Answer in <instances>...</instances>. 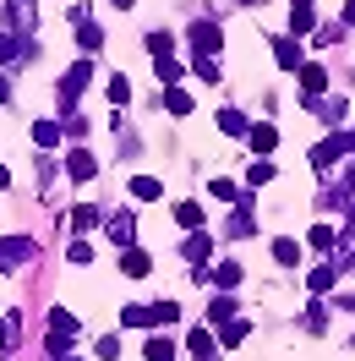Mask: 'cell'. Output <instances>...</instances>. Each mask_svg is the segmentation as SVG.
I'll list each match as a JSON object with an SVG mask.
<instances>
[{"instance_id": "1", "label": "cell", "mask_w": 355, "mask_h": 361, "mask_svg": "<svg viewBox=\"0 0 355 361\" xmlns=\"http://www.w3.org/2000/svg\"><path fill=\"white\" fill-rule=\"evenodd\" d=\"M224 44V27L219 23H192V49H197V61H213V49Z\"/></svg>"}, {"instance_id": "2", "label": "cell", "mask_w": 355, "mask_h": 361, "mask_svg": "<svg viewBox=\"0 0 355 361\" xmlns=\"http://www.w3.org/2000/svg\"><path fill=\"white\" fill-rule=\"evenodd\" d=\"M33 241H27V235H6V241H0V269H17V263H27V257H33Z\"/></svg>"}, {"instance_id": "3", "label": "cell", "mask_w": 355, "mask_h": 361, "mask_svg": "<svg viewBox=\"0 0 355 361\" xmlns=\"http://www.w3.org/2000/svg\"><path fill=\"white\" fill-rule=\"evenodd\" d=\"M317 93H328V71H323V66H311V61H306V66H301V99L311 104Z\"/></svg>"}, {"instance_id": "4", "label": "cell", "mask_w": 355, "mask_h": 361, "mask_svg": "<svg viewBox=\"0 0 355 361\" xmlns=\"http://www.w3.org/2000/svg\"><path fill=\"white\" fill-rule=\"evenodd\" d=\"M246 142H251V154H273V148H279V132H273V126H268V121H257V126H251V132H246Z\"/></svg>"}, {"instance_id": "5", "label": "cell", "mask_w": 355, "mask_h": 361, "mask_svg": "<svg viewBox=\"0 0 355 361\" xmlns=\"http://www.w3.org/2000/svg\"><path fill=\"white\" fill-rule=\"evenodd\" d=\"M93 170H99V159H93L88 148H71V154H66V176L71 180H88Z\"/></svg>"}, {"instance_id": "6", "label": "cell", "mask_w": 355, "mask_h": 361, "mask_svg": "<svg viewBox=\"0 0 355 361\" xmlns=\"http://www.w3.org/2000/svg\"><path fill=\"white\" fill-rule=\"evenodd\" d=\"M339 154H350V137H328L323 148H311V164H317V170H328Z\"/></svg>"}, {"instance_id": "7", "label": "cell", "mask_w": 355, "mask_h": 361, "mask_svg": "<svg viewBox=\"0 0 355 361\" xmlns=\"http://www.w3.org/2000/svg\"><path fill=\"white\" fill-rule=\"evenodd\" d=\"M120 269L132 274V279H142V274L154 269V257H148V252H142V247H126V252H120Z\"/></svg>"}, {"instance_id": "8", "label": "cell", "mask_w": 355, "mask_h": 361, "mask_svg": "<svg viewBox=\"0 0 355 361\" xmlns=\"http://www.w3.org/2000/svg\"><path fill=\"white\" fill-rule=\"evenodd\" d=\"M186 345H192V356H197V361H213V356H219V339L208 334V329H197V334H186Z\"/></svg>"}, {"instance_id": "9", "label": "cell", "mask_w": 355, "mask_h": 361, "mask_svg": "<svg viewBox=\"0 0 355 361\" xmlns=\"http://www.w3.org/2000/svg\"><path fill=\"white\" fill-rule=\"evenodd\" d=\"M17 55H27V39H23V33H11V27H6V33H0V66H11Z\"/></svg>"}, {"instance_id": "10", "label": "cell", "mask_w": 355, "mask_h": 361, "mask_svg": "<svg viewBox=\"0 0 355 361\" xmlns=\"http://www.w3.org/2000/svg\"><path fill=\"white\" fill-rule=\"evenodd\" d=\"M120 323H126V329H158V317H154V307H126V312H120Z\"/></svg>"}, {"instance_id": "11", "label": "cell", "mask_w": 355, "mask_h": 361, "mask_svg": "<svg viewBox=\"0 0 355 361\" xmlns=\"http://www.w3.org/2000/svg\"><path fill=\"white\" fill-rule=\"evenodd\" d=\"M273 55H279V66H289V71L306 66V61H301V49H295V39H273Z\"/></svg>"}, {"instance_id": "12", "label": "cell", "mask_w": 355, "mask_h": 361, "mask_svg": "<svg viewBox=\"0 0 355 361\" xmlns=\"http://www.w3.org/2000/svg\"><path fill=\"white\" fill-rule=\"evenodd\" d=\"M273 263H285V269H295V263H301V241H289V235H279V241H273Z\"/></svg>"}, {"instance_id": "13", "label": "cell", "mask_w": 355, "mask_h": 361, "mask_svg": "<svg viewBox=\"0 0 355 361\" xmlns=\"http://www.w3.org/2000/svg\"><path fill=\"white\" fill-rule=\"evenodd\" d=\"M49 329H55L61 339H77V317H71L66 307H49Z\"/></svg>"}, {"instance_id": "14", "label": "cell", "mask_w": 355, "mask_h": 361, "mask_svg": "<svg viewBox=\"0 0 355 361\" xmlns=\"http://www.w3.org/2000/svg\"><path fill=\"white\" fill-rule=\"evenodd\" d=\"M186 257H192V263H208V252H213V241H208V235H202V230H192V235H186Z\"/></svg>"}, {"instance_id": "15", "label": "cell", "mask_w": 355, "mask_h": 361, "mask_svg": "<svg viewBox=\"0 0 355 361\" xmlns=\"http://www.w3.org/2000/svg\"><path fill=\"white\" fill-rule=\"evenodd\" d=\"M208 192H213L219 203H241V186H235V180H224V176H213V180H208Z\"/></svg>"}, {"instance_id": "16", "label": "cell", "mask_w": 355, "mask_h": 361, "mask_svg": "<svg viewBox=\"0 0 355 361\" xmlns=\"http://www.w3.org/2000/svg\"><path fill=\"white\" fill-rule=\"evenodd\" d=\"M208 279H213V285H241V263H230V257H224V263H213Z\"/></svg>"}, {"instance_id": "17", "label": "cell", "mask_w": 355, "mask_h": 361, "mask_svg": "<svg viewBox=\"0 0 355 361\" xmlns=\"http://www.w3.org/2000/svg\"><path fill=\"white\" fill-rule=\"evenodd\" d=\"M33 142H39V148H55V142H61V121H39V126H33Z\"/></svg>"}, {"instance_id": "18", "label": "cell", "mask_w": 355, "mask_h": 361, "mask_svg": "<svg viewBox=\"0 0 355 361\" xmlns=\"http://www.w3.org/2000/svg\"><path fill=\"white\" fill-rule=\"evenodd\" d=\"M71 225H77V235L93 230V225H99V208H93V203H77V208H71Z\"/></svg>"}, {"instance_id": "19", "label": "cell", "mask_w": 355, "mask_h": 361, "mask_svg": "<svg viewBox=\"0 0 355 361\" xmlns=\"http://www.w3.org/2000/svg\"><path fill=\"white\" fill-rule=\"evenodd\" d=\"M158 192H164V186H158L154 176H132V197H142V203H154Z\"/></svg>"}, {"instance_id": "20", "label": "cell", "mask_w": 355, "mask_h": 361, "mask_svg": "<svg viewBox=\"0 0 355 361\" xmlns=\"http://www.w3.org/2000/svg\"><path fill=\"white\" fill-rule=\"evenodd\" d=\"M148 361H175V339H170V334L148 339Z\"/></svg>"}, {"instance_id": "21", "label": "cell", "mask_w": 355, "mask_h": 361, "mask_svg": "<svg viewBox=\"0 0 355 361\" xmlns=\"http://www.w3.org/2000/svg\"><path fill=\"white\" fill-rule=\"evenodd\" d=\"M164 110H170V115H192V93H186V88H170V93H164Z\"/></svg>"}, {"instance_id": "22", "label": "cell", "mask_w": 355, "mask_h": 361, "mask_svg": "<svg viewBox=\"0 0 355 361\" xmlns=\"http://www.w3.org/2000/svg\"><path fill=\"white\" fill-rule=\"evenodd\" d=\"M175 225H186V230H202V208H197V203H175Z\"/></svg>"}, {"instance_id": "23", "label": "cell", "mask_w": 355, "mask_h": 361, "mask_svg": "<svg viewBox=\"0 0 355 361\" xmlns=\"http://www.w3.org/2000/svg\"><path fill=\"white\" fill-rule=\"evenodd\" d=\"M219 126H224V132H230V137L251 132V126H246V115H241V110H219Z\"/></svg>"}, {"instance_id": "24", "label": "cell", "mask_w": 355, "mask_h": 361, "mask_svg": "<svg viewBox=\"0 0 355 361\" xmlns=\"http://www.w3.org/2000/svg\"><path fill=\"white\" fill-rule=\"evenodd\" d=\"M110 235L120 241V247H132V214H115V219H110Z\"/></svg>"}, {"instance_id": "25", "label": "cell", "mask_w": 355, "mask_h": 361, "mask_svg": "<svg viewBox=\"0 0 355 361\" xmlns=\"http://www.w3.org/2000/svg\"><path fill=\"white\" fill-rule=\"evenodd\" d=\"M148 49H154L158 61H164V55L175 49V33H164V27H158V33H148Z\"/></svg>"}, {"instance_id": "26", "label": "cell", "mask_w": 355, "mask_h": 361, "mask_svg": "<svg viewBox=\"0 0 355 361\" xmlns=\"http://www.w3.org/2000/svg\"><path fill=\"white\" fill-rule=\"evenodd\" d=\"M263 180H273V159H257V164L246 170V186H263Z\"/></svg>"}, {"instance_id": "27", "label": "cell", "mask_w": 355, "mask_h": 361, "mask_svg": "<svg viewBox=\"0 0 355 361\" xmlns=\"http://www.w3.org/2000/svg\"><path fill=\"white\" fill-rule=\"evenodd\" d=\"M333 274H339V269H317V274H311V279H306V290H311V295H328Z\"/></svg>"}, {"instance_id": "28", "label": "cell", "mask_w": 355, "mask_h": 361, "mask_svg": "<svg viewBox=\"0 0 355 361\" xmlns=\"http://www.w3.org/2000/svg\"><path fill=\"white\" fill-rule=\"evenodd\" d=\"M66 257H71V263H93V241H88V235H77Z\"/></svg>"}, {"instance_id": "29", "label": "cell", "mask_w": 355, "mask_h": 361, "mask_svg": "<svg viewBox=\"0 0 355 361\" xmlns=\"http://www.w3.org/2000/svg\"><path fill=\"white\" fill-rule=\"evenodd\" d=\"M230 312H235V295H213V307H208V317H213V323H224Z\"/></svg>"}, {"instance_id": "30", "label": "cell", "mask_w": 355, "mask_h": 361, "mask_svg": "<svg viewBox=\"0 0 355 361\" xmlns=\"http://www.w3.org/2000/svg\"><path fill=\"white\" fill-rule=\"evenodd\" d=\"M158 82H170V88H175V82H180V61H170V55H164V61H158Z\"/></svg>"}, {"instance_id": "31", "label": "cell", "mask_w": 355, "mask_h": 361, "mask_svg": "<svg viewBox=\"0 0 355 361\" xmlns=\"http://www.w3.org/2000/svg\"><path fill=\"white\" fill-rule=\"evenodd\" d=\"M241 339H246V323H224V334H219V345H224V350H235Z\"/></svg>"}, {"instance_id": "32", "label": "cell", "mask_w": 355, "mask_h": 361, "mask_svg": "<svg viewBox=\"0 0 355 361\" xmlns=\"http://www.w3.org/2000/svg\"><path fill=\"white\" fill-rule=\"evenodd\" d=\"M77 44H82V49H99V44H104V27H77Z\"/></svg>"}, {"instance_id": "33", "label": "cell", "mask_w": 355, "mask_h": 361, "mask_svg": "<svg viewBox=\"0 0 355 361\" xmlns=\"http://www.w3.org/2000/svg\"><path fill=\"white\" fill-rule=\"evenodd\" d=\"M289 33H311V6H295V17H289Z\"/></svg>"}, {"instance_id": "34", "label": "cell", "mask_w": 355, "mask_h": 361, "mask_svg": "<svg viewBox=\"0 0 355 361\" xmlns=\"http://www.w3.org/2000/svg\"><path fill=\"white\" fill-rule=\"evenodd\" d=\"M132 99V82L126 77H110V104H126Z\"/></svg>"}, {"instance_id": "35", "label": "cell", "mask_w": 355, "mask_h": 361, "mask_svg": "<svg viewBox=\"0 0 355 361\" xmlns=\"http://www.w3.org/2000/svg\"><path fill=\"white\" fill-rule=\"evenodd\" d=\"M93 350H99V361H115V356H120V339H115V334H104L99 345H93Z\"/></svg>"}, {"instance_id": "36", "label": "cell", "mask_w": 355, "mask_h": 361, "mask_svg": "<svg viewBox=\"0 0 355 361\" xmlns=\"http://www.w3.org/2000/svg\"><path fill=\"white\" fill-rule=\"evenodd\" d=\"M328 247H333V230L317 225V230H311V252H328Z\"/></svg>"}, {"instance_id": "37", "label": "cell", "mask_w": 355, "mask_h": 361, "mask_svg": "<svg viewBox=\"0 0 355 361\" xmlns=\"http://www.w3.org/2000/svg\"><path fill=\"white\" fill-rule=\"evenodd\" d=\"M154 317H158V323H175V317H180V301H158Z\"/></svg>"}, {"instance_id": "38", "label": "cell", "mask_w": 355, "mask_h": 361, "mask_svg": "<svg viewBox=\"0 0 355 361\" xmlns=\"http://www.w3.org/2000/svg\"><path fill=\"white\" fill-rule=\"evenodd\" d=\"M0 104H11V82L6 77H0Z\"/></svg>"}, {"instance_id": "39", "label": "cell", "mask_w": 355, "mask_h": 361, "mask_svg": "<svg viewBox=\"0 0 355 361\" xmlns=\"http://www.w3.org/2000/svg\"><path fill=\"white\" fill-rule=\"evenodd\" d=\"M110 6H120V11H132V6H137V0H110Z\"/></svg>"}, {"instance_id": "40", "label": "cell", "mask_w": 355, "mask_h": 361, "mask_svg": "<svg viewBox=\"0 0 355 361\" xmlns=\"http://www.w3.org/2000/svg\"><path fill=\"white\" fill-rule=\"evenodd\" d=\"M0 186H11V170H6V164H0Z\"/></svg>"}, {"instance_id": "41", "label": "cell", "mask_w": 355, "mask_h": 361, "mask_svg": "<svg viewBox=\"0 0 355 361\" xmlns=\"http://www.w3.org/2000/svg\"><path fill=\"white\" fill-rule=\"evenodd\" d=\"M344 23H355V0H350V6H344Z\"/></svg>"}, {"instance_id": "42", "label": "cell", "mask_w": 355, "mask_h": 361, "mask_svg": "<svg viewBox=\"0 0 355 361\" xmlns=\"http://www.w3.org/2000/svg\"><path fill=\"white\" fill-rule=\"evenodd\" d=\"M295 6H311V0H295Z\"/></svg>"}, {"instance_id": "43", "label": "cell", "mask_w": 355, "mask_h": 361, "mask_svg": "<svg viewBox=\"0 0 355 361\" xmlns=\"http://www.w3.org/2000/svg\"><path fill=\"white\" fill-rule=\"evenodd\" d=\"M61 361H71V356H61Z\"/></svg>"}]
</instances>
